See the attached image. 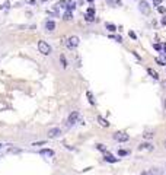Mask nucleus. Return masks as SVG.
Wrapping results in <instances>:
<instances>
[{"mask_svg": "<svg viewBox=\"0 0 166 175\" xmlns=\"http://www.w3.org/2000/svg\"><path fill=\"white\" fill-rule=\"evenodd\" d=\"M163 108H165V111H166V98L163 99Z\"/></svg>", "mask_w": 166, "mask_h": 175, "instance_id": "35", "label": "nucleus"}, {"mask_svg": "<svg viewBox=\"0 0 166 175\" xmlns=\"http://www.w3.org/2000/svg\"><path fill=\"white\" fill-rule=\"evenodd\" d=\"M149 174L150 175H163V169L159 167H153L149 169Z\"/></svg>", "mask_w": 166, "mask_h": 175, "instance_id": "9", "label": "nucleus"}, {"mask_svg": "<svg viewBox=\"0 0 166 175\" xmlns=\"http://www.w3.org/2000/svg\"><path fill=\"white\" fill-rule=\"evenodd\" d=\"M42 2H48V0H42Z\"/></svg>", "mask_w": 166, "mask_h": 175, "instance_id": "39", "label": "nucleus"}, {"mask_svg": "<svg viewBox=\"0 0 166 175\" xmlns=\"http://www.w3.org/2000/svg\"><path fill=\"white\" fill-rule=\"evenodd\" d=\"M38 50H40V53L41 54H44V56H48L51 53V47L48 42L45 41H38Z\"/></svg>", "mask_w": 166, "mask_h": 175, "instance_id": "2", "label": "nucleus"}, {"mask_svg": "<svg viewBox=\"0 0 166 175\" xmlns=\"http://www.w3.org/2000/svg\"><path fill=\"white\" fill-rule=\"evenodd\" d=\"M105 26H107V29H108L109 32H115L117 31V26L114 25V24H107Z\"/></svg>", "mask_w": 166, "mask_h": 175, "instance_id": "18", "label": "nucleus"}, {"mask_svg": "<svg viewBox=\"0 0 166 175\" xmlns=\"http://www.w3.org/2000/svg\"><path fill=\"white\" fill-rule=\"evenodd\" d=\"M128 35H130V37H131L133 40H136V38H137V37H136V34H134L133 31H130V32H128Z\"/></svg>", "mask_w": 166, "mask_h": 175, "instance_id": "28", "label": "nucleus"}, {"mask_svg": "<svg viewBox=\"0 0 166 175\" xmlns=\"http://www.w3.org/2000/svg\"><path fill=\"white\" fill-rule=\"evenodd\" d=\"M147 72H149V75H152V77H153V79H156V80H158V79H159L158 72H155L153 69H147Z\"/></svg>", "mask_w": 166, "mask_h": 175, "instance_id": "15", "label": "nucleus"}, {"mask_svg": "<svg viewBox=\"0 0 166 175\" xmlns=\"http://www.w3.org/2000/svg\"><path fill=\"white\" fill-rule=\"evenodd\" d=\"M45 29L48 31V32H53L54 29H56V22L54 21H51V19H48V21H45Z\"/></svg>", "mask_w": 166, "mask_h": 175, "instance_id": "7", "label": "nucleus"}, {"mask_svg": "<svg viewBox=\"0 0 166 175\" xmlns=\"http://www.w3.org/2000/svg\"><path fill=\"white\" fill-rule=\"evenodd\" d=\"M141 175H150V174H149V171H143V172H141Z\"/></svg>", "mask_w": 166, "mask_h": 175, "instance_id": "33", "label": "nucleus"}, {"mask_svg": "<svg viewBox=\"0 0 166 175\" xmlns=\"http://www.w3.org/2000/svg\"><path fill=\"white\" fill-rule=\"evenodd\" d=\"M158 12H159V13H163V15H166L165 6H158Z\"/></svg>", "mask_w": 166, "mask_h": 175, "instance_id": "22", "label": "nucleus"}, {"mask_svg": "<svg viewBox=\"0 0 166 175\" xmlns=\"http://www.w3.org/2000/svg\"><path fill=\"white\" fill-rule=\"evenodd\" d=\"M86 15H91V16H95V9L93 8H89L88 9V13Z\"/></svg>", "mask_w": 166, "mask_h": 175, "instance_id": "24", "label": "nucleus"}, {"mask_svg": "<svg viewBox=\"0 0 166 175\" xmlns=\"http://www.w3.org/2000/svg\"><path fill=\"white\" fill-rule=\"evenodd\" d=\"M165 167H166V165H165Z\"/></svg>", "mask_w": 166, "mask_h": 175, "instance_id": "40", "label": "nucleus"}, {"mask_svg": "<svg viewBox=\"0 0 166 175\" xmlns=\"http://www.w3.org/2000/svg\"><path fill=\"white\" fill-rule=\"evenodd\" d=\"M155 3H156L158 6H160V3H162V0H155Z\"/></svg>", "mask_w": 166, "mask_h": 175, "instance_id": "32", "label": "nucleus"}, {"mask_svg": "<svg viewBox=\"0 0 166 175\" xmlns=\"http://www.w3.org/2000/svg\"><path fill=\"white\" fill-rule=\"evenodd\" d=\"M156 61H158V63H159V64H160V66H163V64H165V63H163V61H162L160 58H156Z\"/></svg>", "mask_w": 166, "mask_h": 175, "instance_id": "30", "label": "nucleus"}, {"mask_svg": "<svg viewBox=\"0 0 166 175\" xmlns=\"http://www.w3.org/2000/svg\"><path fill=\"white\" fill-rule=\"evenodd\" d=\"M63 19H64V21H72V19H73V15H72V12H69V10H67L66 13L63 15Z\"/></svg>", "mask_w": 166, "mask_h": 175, "instance_id": "16", "label": "nucleus"}, {"mask_svg": "<svg viewBox=\"0 0 166 175\" xmlns=\"http://www.w3.org/2000/svg\"><path fill=\"white\" fill-rule=\"evenodd\" d=\"M139 150H141V152H143V150H146V152H152V150H153V144H152V143H141L140 146H139Z\"/></svg>", "mask_w": 166, "mask_h": 175, "instance_id": "8", "label": "nucleus"}, {"mask_svg": "<svg viewBox=\"0 0 166 175\" xmlns=\"http://www.w3.org/2000/svg\"><path fill=\"white\" fill-rule=\"evenodd\" d=\"M153 47H155V50L156 51H162V45H160V44H155Z\"/></svg>", "mask_w": 166, "mask_h": 175, "instance_id": "27", "label": "nucleus"}, {"mask_svg": "<svg viewBox=\"0 0 166 175\" xmlns=\"http://www.w3.org/2000/svg\"><path fill=\"white\" fill-rule=\"evenodd\" d=\"M60 63H61V66H63V67H67V60H66V57H64L63 54L60 56Z\"/></svg>", "mask_w": 166, "mask_h": 175, "instance_id": "19", "label": "nucleus"}, {"mask_svg": "<svg viewBox=\"0 0 166 175\" xmlns=\"http://www.w3.org/2000/svg\"><path fill=\"white\" fill-rule=\"evenodd\" d=\"M163 146H165V147H166V140H165V143H163Z\"/></svg>", "mask_w": 166, "mask_h": 175, "instance_id": "36", "label": "nucleus"}, {"mask_svg": "<svg viewBox=\"0 0 166 175\" xmlns=\"http://www.w3.org/2000/svg\"><path fill=\"white\" fill-rule=\"evenodd\" d=\"M139 10H140L144 16H149V15H150V5H149V2L141 0L140 3H139Z\"/></svg>", "mask_w": 166, "mask_h": 175, "instance_id": "3", "label": "nucleus"}, {"mask_svg": "<svg viewBox=\"0 0 166 175\" xmlns=\"http://www.w3.org/2000/svg\"><path fill=\"white\" fill-rule=\"evenodd\" d=\"M88 2H91V3H92V2H93V0H88Z\"/></svg>", "mask_w": 166, "mask_h": 175, "instance_id": "38", "label": "nucleus"}, {"mask_svg": "<svg viewBox=\"0 0 166 175\" xmlns=\"http://www.w3.org/2000/svg\"><path fill=\"white\" fill-rule=\"evenodd\" d=\"M75 8H76V2H75V0H70V2H67L66 9L69 10V12H72V10H73Z\"/></svg>", "mask_w": 166, "mask_h": 175, "instance_id": "12", "label": "nucleus"}, {"mask_svg": "<svg viewBox=\"0 0 166 175\" xmlns=\"http://www.w3.org/2000/svg\"><path fill=\"white\" fill-rule=\"evenodd\" d=\"M162 25H166V15L163 16V19H162Z\"/></svg>", "mask_w": 166, "mask_h": 175, "instance_id": "31", "label": "nucleus"}, {"mask_svg": "<svg viewBox=\"0 0 166 175\" xmlns=\"http://www.w3.org/2000/svg\"><path fill=\"white\" fill-rule=\"evenodd\" d=\"M66 6H67L66 0H61V2H58V3H57V8H66Z\"/></svg>", "mask_w": 166, "mask_h": 175, "instance_id": "21", "label": "nucleus"}, {"mask_svg": "<svg viewBox=\"0 0 166 175\" xmlns=\"http://www.w3.org/2000/svg\"><path fill=\"white\" fill-rule=\"evenodd\" d=\"M104 159L107 160V162H109V164H114V162H118V159L114 158L111 153H105V156H104Z\"/></svg>", "mask_w": 166, "mask_h": 175, "instance_id": "11", "label": "nucleus"}, {"mask_svg": "<svg viewBox=\"0 0 166 175\" xmlns=\"http://www.w3.org/2000/svg\"><path fill=\"white\" fill-rule=\"evenodd\" d=\"M79 117H80L79 111H72V112H70V115H69V118H67V123H69V125L76 124V123H77V120H79Z\"/></svg>", "mask_w": 166, "mask_h": 175, "instance_id": "5", "label": "nucleus"}, {"mask_svg": "<svg viewBox=\"0 0 166 175\" xmlns=\"http://www.w3.org/2000/svg\"><path fill=\"white\" fill-rule=\"evenodd\" d=\"M86 95H88V99H89V102H91L92 105H95V98H93V95H92L91 91L86 92Z\"/></svg>", "mask_w": 166, "mask_h": 175, "instance_id": "17", "label": "nucleus"}, {"mask_svg": "<svg viewBox=\"0 0 166 175\" xmlns=\"http://www.w3.org/2000/svg\"><path fill=\"white\" fill-rule=\"evenodd\" d=\"M112 139L117 140V142H121V143H125L130 140V136L125 133V131H117V133L112 134Z\"/></svg>", "mask_w": 166, "mask_h": 175, "instance_id": "1", "label": "nucleus"}, {"mask_svg": "<svg viewBox=\"0 0 166 175\" xmlns=\"http://www.w3.org/2000/svg\"><path fill=\"white\" fill-rule=\"evenodd\" d=\"M98 123H99L101 125H102V127H109V123L108 121H107V120H105V118H102V117H98Z\"/></svg>", "mask_w": 166, "mask_h": 175, "instance_id": "13", "label": "nucleus"}, {"mask_svg": "<svg viewBox=\"0 0 166 175\" xmlns=\"http://www.w3.org/2000/svg\"><path fill=\"white\" fill-rule=\"evenodd\" d=\"M60 134H61V130H60L58 127H53V128H50V130L47 131V136H48L50 139H56Z\"/></svg>", "mask_w": 166, "mask_h": 175, "instance_id": "6", "label": "nucleus"}, {"mask_svg": "<svg viewBox=\"0 0 166 175\" xmlns=\"http://www.w3.org/2000/svg\"><path fill=\"white\" fill-rule=\"evenodd\" d=\"M128 153H130L128 150H124V149H120V150H118V155H120V156H127Z\"/></svg>", "mask_w": 166, "mask_h": 175, "instance_id": "20", "label": "nucleus"}, {"mask_svg": "<svg viewBox=\"0 0 166 175\" xmlns=\"http://www.w3.org/2000/svg\"><path fill=\"white\" fill-rule=\"evenodd\" d=\"M45 140H41V142H37V143H32V146H42V144H45Z\"/></svg>", "mask_w": 166, "mask_h": 175, "instance_id": "26", "label": "nucleus"}, {"mask_svg": "<svg viewBox=\"0 0 166 175\" xmlns=\"http://www.w3.org/2000/svg\"><path fill=\"white\" fill-rule=\"evenodd\" d=\"M96 149L101 150L102 153H108V152H107V147H105V144H102V143H98V144H96Z\"/></svg>", "mask_w": 166, "mask_h": 175, "instance_id": "14", "label": "nucleus"}, {"mask_svg": "<svg viewBox=\"0 0 166 175\" xmlns=\"http://www.w3.org/2000/svg\"><path fill=\"white\" fill-rule=\"evenodd\" d=\"M79 42H80V40H79V37H76V35H73V37H70V38L67 40L66 45H67V48L73 50V48H76V47L79 45Z\"/></svg>", "mask_w": 166, "mask_h": 175, "instance_id": "4", "label": "nucleus"}, {"mask_svg": "<svg viewBox=\"0 0 166 175\" xmlns=\"http://www.w3.org/2000/svg\"><path fill=\"white\" fill-rule=\"evenodd\" d=\"M143 136H144V139L150 140V139H153V136H155V134H153V133H144Z\"/></svg>", "mask_w": 166, "mask_h": 175, "instance_id": "23", "label": "nucleus"}, {"mask_svg": "<svg viewBox=\"0 0 166 175\" xmlns=\"http://www.w3.org/2000/svg\"><path fill=\"white\" fill-rule=\"evenodd\" d=\"M40 155L51 158V156H54V150H53V149H41V150H40Z\"/></svg>", "mask_w": 166, "mask_h": 175, "instance_id": "10", "label": "nucleus"}, {"mask_svg": "<svg viewBox=\"0 0 166 175\" xmlns=\"http://www.w3.org/2000/svg\"><path fill=\"white\" fill-rule=\"evenodd\" d=\"M111 38H115V40H117L118 42H121V41H123V38H121V37H114V35H112Z\"/></svg>", "mask_w": 166, "mask_h": 175, "instance_id": "29", "label": "nucleus"}, {"mask_svg": "<svg viewBox=\"0 0 166 175\" xmlns=\"http://www.w3.org/2000/svg\"><path fill=\"white\" fill-rule=\"evenodd\" d=\"M2 146H3V144H2V143H0V149H2Z\"/></svg>", "mask_w": 166, "mask_h": 175, "instance_id": "37", "label": "nucleus"}, {"mask_svg": "<svg viewBox=\"0 0 166 175\" xmlns=\"http://www.w3.org/2000/svg\"><path fill=\"white\" fill-rule=\"evenodd\" d=\"M163 51H165V58H166V42L163 44Z\"/></svg>", "mask_w": 166, "mask_h": 175, "instance_id": "34", "label": "nucleus"}, {"mask_svg": "<svg viewBox=\"0 0 166 175\" xmlns=\"http://www.w3.org/2000/svg\"><path fill=\"white\" fill-rule=\"evenodd\" d=\"M85 19H86L88 22H93V21H95V16H91V15H86V16H85Z\"/></svg>", "mask_w": 166, "mask_h": 175, "instance_id": "25", "label": "nucleus"}]
</instances>
